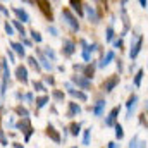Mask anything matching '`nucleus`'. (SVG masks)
<instances>
[{
	"mask_svg": "<svg viewBox=\"0 0 148 148\" xmlns=\"http://www.w3.org/2000/svg\"><path fill=\"white\" fill-rule=\"evenodd\" d=\"M45 81H47V83H50V84H55V79H53L52 76H50V77H45Z\"/></svg>",
	"mask_w": 148,
	"mask_h": 148,
	"instance_id": "nucleus-47",
	"label": "nucleus"
},
{
	"mask_svg": "<svg viewBox=\"0 0 148 148\" xmlns=\"http://www.w3.org/2000/svg\"><path fill=\"white\" fill-rule=\"evenodd\" d=\"M119 112H121V107H114V109L109 112V115H107V119H105V126H107V127H114V126L117 124Z\"/></svg>",
	"mask_w": 148,
	"mask_h": 148,
	"instance_id": "nucleus-7",
	"label": "nucleus"
},
{
	"mask_svg": "<svg viewBox=\"0 0 148 148\" xmlns=\"http://www.w3.org/2000/svg\"><path fill=\"white\" fill-rule=\"evenodd\" d=\"M36 5H40V10L45 14V17L48 19V21H53V14H52V5L48 3V2H36Z\"/></svg>",
	"mask_w": 148,
	"mask_h": 148,
	"instance_id": "nucleus-13",
	"label": "nucleus"
},
{
	"mask_svg": "<svg viewBox=\"0 0 148 148\" xmlns=\"http://www.w3.org/2000/svg\"><path fill=\"white\" fill-rule=\"evenodd\" d=\"M115 59V53H114V50H109L103 57H102V60L98 62V67H107L109 64H110L112 60Z\"/></svg>",
	"mask_w": 148,
	"mask_h": 148,
	"instance_id": "nucleus-17",
	"label": "nucleus"
},
{
	"mask_svg": "<svg viewBox=\"0 0 148 148\" xmlns=\"http://www.w3.org/2000/svg\"><path fill=\"white\" fill-rule=\"evenodd\" d=\"M33 88H35V91H47L45 90V84L41 81H33Z\"/></svg>",
	"mask_w": 148,
	"mask_h": 148,
	"instance_id": "nucleus-35",
	"label": "nucleus"
},
{
	"mask_svg": "<svg viewBox=\"0 0 148 148\" xmlns=\"http://www.w3.org/2000/svg\"><path fill=\"white\" fill-rule=\"evenodd\" d=\"M114 127H115V138H117V140L121 141V140L124 138V129H122V126H121L119 122H117V124H115Z\"/></svg>",
	"mask_w": 148,
	"mask_h": 148,
	"instance_id": "nucleus-29",
	"label": "nucleus"
},
{
	"mask_svg": "<svg viewBox=\"0 0 148 148\" xmlns=\"http://www.w3.org/2000/svg\"><path fill=\"white\" fill-rule=\"evenodd\" d=\"M81 57H83V60L84 62H91V53H90V50L88 48H83V52H81Z\"/></svg>",
	"mask_w": 148,
	"mask_h": 148,
	"instance_id": "nucleus-33",
	"label": "nucleus"
},
{
	"mask_svg": "<svg viewBox=\"0 0 148 148\" xmlns=\"http://www.w3.org/2000/svg\"><path fill=\"white\" fill-rule=\"evenodd\" d=\"M21 43H23V47H31V45H33V43H31V40H28V38H23V41H21Z\"/></svg>",
	"mask_w": 148,
	"mask_h": 148,
	"instance_id": "nucleus-40",
	"label": "nucleus"
},
{
	"mask_svg": "<svg viewBox=\"0 0 148 148\" xmlns=\"http://www.w3.org/2000/svg\"><path fill=\"white\" fill-rule=\"evenodd\" d=\"M143 74H145V71H143V69H138V71H136V74H134L133 84H134L136 88H140V86H141V81H143Z\"/></svg>",
	"mask_w": 148,
	"mask_h": 148,
	"instance_id": "nucleus-21",
	"label": "nucleus"
},
{
	"mask_svg": "<svg viewBox=\"0 0 148 148\" xmlns=\"http://www.w3.org/2000/svg\"><path fill=\"white\" fill-rule=\"evenodd\" d=\"M136 103H138V95L133 93V95L127 98V103H126V109H127V112H126V119H127V121L133 117V112H134V109H136Z\"/></svg>",
	"mask_w": 148,
	"mask_h": 148,
	"instance_id": "nucleus-6",
	"label": "nucleus"
},
{
	"mask_svg": "<svg viewBox=\"0 0 148 148\" xmlns=\"http://www.w3.org/2000/svg\"><path fill=\"white\" fill-rule=\"evenodd\" d=\"M140 5H141L143 9H147V7H148V2H147V0H140Z\"/></svg>",
	"mask_w": 148,
	"mask_h": 148,
	"instance_id": "nucleus-49",
	"label": "nucleus"
},
{
	"mask_svg": "<svg viewBox=\"0 0 148 148\" xmlns=\"http://www.w3.org/2000/svg\"><path fill=\"white\" fill-rule=\"evenodd\" d=\"M73 67H74V71H81V73H83V69H84V66H81V64H74Z\"/></svg>",
	"mask_w": 148,
	"mask_h": 148,
	"instance_id": "nucleus-43",
	"label": "nucleus"
},
{
	"mask_svg": "<svg viewBox=\"0 0 148 148\" xmlns=\"http://www.w3.org/2000/svg\"><path fill=\"white\" fill-rule=\"evenodd\" d=\"M83 9H84V12H86V16H88L90 23H93V24H98V23H100V16L97 14V9H95V7H91V5H84Z\"/></svg>",
	"mask_w": 148,
	"mask_h": 148,
	"instance_id": "nucleus-10",
	"label": "nucleus"
},
{
	"mask_svg": "<svg viewBox=\"0 0 148 148\" xmlns=\"http://www.w3.org/2000/svg\"><path fill=\"white\" fill-rule=\"evenodd\" d=\"M24 97H26V100H28V102H33V93H26Z\"/></svg>",
	"mask_w": 148,
	"mask_h": 148,
	"instance_id": "nucleus-48",
	"label": "nucleus"
},
{
	"mask_svg": "<svg viewBox=\"0 0 148 148\" xmlns=\"http://www.w3.org/2000/svg\"><path fill=\"white\" fill-rule=\"evenodd\" d=\"M0 12H2V14H5V16H9V9H5L2 3H0Z\"/></svg>",
	"mask_w": 148,
	"mask_h": 148,
	"instance_id": "nucleus-44",
	"label": "nucleus"
},
{
	"mask_svg": "<svg viewBox=\"0 0 148 148\" xmlns=\"http://www.w3.org/2000/svg\"><path fill=\"white\" fill-rule=\"evenodd\" d=\"M29 35H31V38H33V41H36V43H41V40H43V38H41V35L38 33L36 29H31V33H29Z\"/></svg>",
	"mask_w": 148,
	"mask_h": 148,
	"instance_id": "nucleus-36",
	"label": "nucleus"
},
{
	"mask_svg": "<svg viewBox=\"0 0 148 148\" xmlns=\"http://www.w3.org/2000/svg\"><path fill=\"white\" fill-rule=\"evenodd\" d=\"M16 114H17L21 119H29V110H28L26 107H23V105H17V107H16Z\"/></svg>",
	"mask_w": 148,
	"mask_h": 148,
	"instance_id": "nucleus-22",
	"label": "nucleus"
},
{
	"mask_svg": "<svg viewBox=\"0 0 148 148\" xmlns=\"http://www.w3.org/2000/svg\"><path fill=\"white\" fill-rule=\"evenodd\" d=\"M12 28H16V29L19 31V35H21V38H26V29H24L23 23H19L17 19H14V21H12Z\"/></svg>",
	"mask_w": 148,
	"mask_h": 148,
	"instance_id": "nucleus-24",
	"label": "nucleus"
},
{
	"mask_svg": "<svg viewBox=\"0 0 148 148\" xmlns=\"http://www.w3.org/2000/svg\"><path fill=\"white\" fill-rule=\"evenodd\" d=\"M43 55H45L47 59H50L52 62H55V60H57V53H55V52H53V48H50V47H45Z\"/></svg>",
	"mask_w": 148,
	"mask_h": 148,
	"instance_id": "nucleus-26",
	"label": "nucleus"
},
{
	"mask_svg": "<svg viewBox=\"0 0 148 148\" xmlns=\"http://www.w3.org/2000/svg\"><path fill=\"white\" fill-rule=\"evenodd\" d=\"M48 33H52V36H59V31L53 26H48Z\"/></svg>",
	"mask_w": 148,
	"mask_h": 148,
	"instance_id": "nucleus-39",
	"label": "nucleus"
},
{
	"mask_svg": "<svg viewBox=\"0 0 148 148\" xmlns=\"http://www.w3.org/2000/svg\"><path fill=\"white\" fill-rule=\"evenodd\" d=\"M36 53H38V57H40L41 67H43V69H47V71H52V69H53V67H52V62H48V59H47V57L43 55V52H40V50H38Z\"/></svg>",
	"mask_w": 148,
	"mask_h": 148,
	"instance_id": "nucleus-19",
	"label": "nucleus"
},
{
	"mask_svg": "<svg viewBox=\"0 0 148 148\" xmlns=\"http://www.w3.org/2000/svg\"><path fill=\"white\" fill-rule=\"evenodd\" d=\"M14 148H24L23 145H19V143H14Z\"/></svg>",
	"mask_w": 148,
	"mask_h": 148,
	"instance_id": "nucleus-51",
	"label": "nucleus"
},
{
	"mask_svg": "<svg viewBox=\"0 0 148 148\" xmlns=\"http://www.w3.org/2000/svg\"><path fill=\"white\" fill-rule=\"evenodd\" d=\"M62 17H64V21H66V24L71 28V31H73V33H77V31H79V23H77V17L74 16L69 9H62Z\"/></svg>",
	"mask_w": 148,
	"mask_h": 148,
	"instance_id": "nucleus-2",
	"label": "nucleus"
},
{
	"mask_svg": "<svg viewBox=\"0 0 148 148\" xmlns=\"http://www.w3.org/2000/svg\"><path fill=\"white\" fill-rule=\"evenodd\" d=\"M145 112H148V102L145 103Z\"/></svg>",
	"mask_w": 148,
	"mask_h": 148,
	"instance_id": "nucleus-52",
	"label": "nucleus"
},
{
	"mask_svg": "<svg viewBox=\"0 0 148 148\" xmlns=\"http://www.w3.org/2000/svg\"><path fill=\"white\" fill-rule=\"evenodd\" d=\"M105 105H107V102H105V100H98V102L93 105V114H95L97 117H100V115H102V112H103V109H105Z\"/></svg>",
	"mask_w": 148,
	"mask_h": 148,
	"instance_id": "nucleus-18",
	"label": "nucleus"
},
{
	"mask_svg": "<svg viewBox=\"0 0 148 148\" xmlns=\"http://www.w3.org/2000/svg\"><path fill=\"white\" fill-rule=\"evenodd\" d=\"M7 57H9L10 60H14V59H16V55H14V52H10V50L7 52Z\"/></svg>",
	"mask_w": 148,
	"mask_h": 148,
	"instance_id": "nucleus-46",
	"label": "nucleus"
},
{
	"mask_svg": "<svg viewBox=\"0 0 148 148\" xmlns=\"http://www.w3.org/2000/svg\"><path fill=\"white\" fill-rule=\"evenodd\" d=\"M28 62H29V66H31L35 71H40V64H38V60L35 57H28Z\"/></svg>",
	"mask_w": 148,
	"mask_h": 148,
	"instance_id": "nucleus-34",
	"label": "nucleus"
},
{
	"mask_svg": "<svg viewBox=\"0 0 148 148\" xmlns=\"http://www.w3.org/2000/svg\"><path fill=\"white\" fill-rule=\"evenodd\" d=\"M48 97L47 95H43V97H40V98H36V102H35V105H36V109H43L47 103H48Z\"/></svg>",
	"mask_w": 148,
	"mask_h": 148,
	"instance_id": "nucleus-28",
	"label": "nucleus"
},
{
	"mask_svg": "<svg viewBox=\"0 0 148 148\" xmlns=\"http://www.w3.org/2000/svg\"><path fill=\"white\" fill-rule=\"evenodd\" d=\"M69 5H71V7H73L74 10L77 12V16H83V14H84V9H83V3H81V2L71 0V2H69Z\"/></svg>",
	"mask_w": 148,
	"mask_h": 148,
	"instance_id": "nucleus-25",
	"label": "nucleus"
},
{
	"mask_svg": "<svg viewBox=\"0 0 148 148\" xmlns=\"http://www.w3.org/2000/svg\"><path fill=\"white\" fill-rule=\"evenodd\" d=\"M95 69H97V64L91 60L88 66H84V69H83V76H84L86 79H90V81H91V79H93V76H95Z\"/></svg>",
	"mask_w": 148,
	"mask_h": 148,
	"instance_id": "nucleus-16",
	"label": "nucleus"
},
{
	"mask_svg": "<svg viewBox=\"0 0 148 148\" xmlns=\"http://www.w3.org/2000/svg\"><path fill=\"white\" fill-rule=\"evenodd\" d=\"M114 47L121 50V48H122V40H121V38H119V40H115V41H114Z\"/></svg>",
	"mask_w": 148,
	"mask_h": 148,
	"instance_id": "nucleus-41",
	"label": "nucleus"
},
{
	"mask_svg": "<svg viewBox=\"0 0 148 148\" xmlns=\"http://www.w3.org/2000/svg\"><path fill=\"white\" fill-rule=\"evenodd\" d=\"M117 71H119V73H122V71H124V66H122V60H121V59L117 60Z\"/></svg>",
	"mask_w": 148,
	"mask_h": 148,
	"instance_id": "nucleus-42",
	"label": "nucleus"
},
{
	"mask_svg": "<svg viewBox=\"0 0 148 148\" xmlns=\"http://www.w3.org/2000/svg\"><path fill=\"white\" fill-rule=\"evenodd\" d=\"M12 12L17 16V21H19V23H21V21H23V23H31V21H29V14H28L24 9H21V7H14Z\"/></svg>",
	"mask_w": 148,
	"mask_h": 148,
	"instance_id": "nucleus-14",
	"label": "nucleus"
},
{
	"mask_svg": "<svg viewBox=\"0 0 148 148\" xmlns=\"http://www.w3.org/2000/svg\"><path fill=\"white\" fill-rule=\"evenodd\" d=\"M143 41H145V36H143V35H136V36L133 38V41H131V50H129V59H131V60H134V59L140 55V52H141V48H143Z\"/></svg>",
	"mask_w": 148,
	"mask_h": 148,
	"instance_id": "nucleus-1",
	"label": "nucleus"
},
{
	"mask_svg": "<svg viewBox=\"0 0 148 148\" xmlns=\"http://www.w3.org/2000/svg\"><path fill=\"white\" fill-rule=\"evenodd\" d=\"M3 28H5V33H7L9 36H14V28H12V24L5 23V24H3Z\"/></svg>",
	"mask_w": 148,
	"mask_h": 148,
	"instance_id": "nucleus-37",
	"label": "nucleus"
},
{
	"mask_svg": "<svg viewBox=\"0 0 148 148\" xmlns=\"http://www.w3.org/2000/svg\"><path fill=\"white\" fill-rule=\"evenodd\" d=\"M119 81H121V77L117 76V74H114V76H110V77H107L105 81H103V91L105 93H110L112 90H115V86L119 84Z\"/></svg>",
	"mask_w": 148,
	"mask_h": 148,
	"instance_id": "nucleus-5",
	"label": "nucleus"
},
{
	"mask_svg": "<svg viewBox=\"0 0 148 148\" xmlns=\"http://www.w3.org/2000/svg\"><path fill=\"white\" fill-rule=\"evenodd\" d=\"M67 105H69V109H67V112H66V117L73 119V117H76V115H79V114H81V107H79L76 102H69Z\"/></svg>",
	"mask_w": 148,
	"mask_h": 148,
	"instance_id": "nucleus-15",
	"label": "nucleus"
},
{
	"mask_svg": "<svg viewBox=\"0 0 148 148\" xmlns=\"http://www.w3.org/2000/svg\"><path fill=\"white\" fill-rule=\"evenodd\" d=\"M0 143H2V147H7L9 143H7V138H5V134H3V131L0 129Z\"/></svg>",
	"mask_w": 148,
	"mask_h": 148,
	"instance_id": "nucleus-38",
	"label": "nucleus"
},
{
	"mask_svg": "<svg viewBox=\"0 0 148 148\" xmlns=\"http://www.w3.org/2000/svg\"><path fill=\"white\" fill-rule=\"evenodd\" d=\"M67 129H69V134L71 136H77L81 133V122H73Z\"/></svg>",
	"mask_w": 148,
	"mask_h": 148,
	"instance_id": "nucleus-23",
	"label": "nucleus"
},
{
	"mask_svg": "<svg viewBox=\"0 0 148 148\" xmlns=\"http://www.w3.org/2000/svg\"><path fill=\"white\" fill-rule=\"evenodd\" d=\"M0 62H2V90H0V93H2V97H3L5 91H7V86H9L10 71H9V66H7V60H5V59H2Z\"/></svg>",
	"mask_w": 148,
	"mask_h": 148,
	"instance_id": "nucleus-3",
	"label": "nucleus"
},
{
	"mask_svg": "<svg viewBox=\"0 0 148 148\" xmlns=\"http://www.w3.org/2000/svg\"><path fill=\"white\" fill-rule=\"evenodd\" d=\"M52 97H53L55 102H64V97H66V95H64L62 91H59V90H53V91H52Z\"/></svg>",
	"mask_w": 148,
	"mask_h": 148,
	"instance_id": "nucleus-31",
	"label": "nucleus"
},
{
	"mask_svg": "<svg viewBox=\"0 0 148 148\" xmlns=\"http://www.w3.org/2000/svg\"><path fill=\"white\" fill-rule=\"evenodd\" d=\"M64 86L67 88V93H69V95H73L74 98H77V100H81V102H86V100H88V95H86L84 91H79V90L76 91V90H74L73 83H66Z\"/></svg>",
	"mask_w": 148,
	"mask_h": 148,
	"instance_id": "nucleus-8",
	"label": "nucleus"
},
{
	"mask_svg": "<svg viewBox=\"0 0 148 148\" xmlns=\"http://www.w3.org/2000/svg\"><path fill=\"white\" fill-rule=\"evenodd\" d=\"M90 140H91V127H88V129L83 131V145L90 147Z\"/></svg>",
	"mask_w": 148,
	"mask_h": 148,
	"instance_id": "nucleus-27",
	"label": "nucleus"
},
{
	"mask_svg": "<svg viewBox=\"0 0 148 148\" xmlns=\"http://www.w3.org/2000/svg\"><path fill=\"white\" fill-rule=\"evenodd\" d=\"M114 26H107V29H105V41H109L110 43L112 40H114Z\"/></svg>",
	"mask_w": 148,
	"mask_h": 148,
	"instance_id": "nucleus-30",
	"label": "nucleus"
},
{
	"mask_svg": "<svg viewBox=\"0 0 148 148\" xmlns=\"http://www.w3.org/2000/svg\"><path fill=\"white\" fill-rule=\"evenodd\" d=\"M140 148H147V141H141L140 143Z\"/></svg>",
	"mask_w": 148,
	"mask_h": 148,
	"instance_id": "nucleus-50",
	"label": "nucleus"
},
{
	"mask_svg": "<svg viewBox=\"0 0 148 148\" xmlns=\"http://www.w3.org/2000/svg\"><path fill=\"white\" fill-rule=\"evenodd\" d=\"M71 148H77V147H71Z\"/></svg>",
	"mask_w": 148,
	"mask_h": 148,
	"instance_id": "nucleus-53",
	"label": "nucleus"
},
{
	"mask_svg": "<svg viewBox=\"0 0 148 148\" xmlns=\"http://www.w3.org/2000/svg\"><path fill=\"white\" fill-rule=\"evenodd\" d=\"M47 136H48L53 143H57V145H59V143H62V138H60L59 131L53 127V124H48V126H47Z\"/></svg>",
	"mask_w": 148,
	"mask_h": 148,
	"instance_id": "nucleus-11",
	"label": "nucleus"
},
{
	"mask_svg": "<svg viewBox=\"0 0 148 148\" xmlns=\"http://www.w3.org/2000/svg\"><path fill=\"white\" fill-rule=\"evenodd\" d=\"M107 148H119V145H117L115 141H110V143L107 145Z\"/></svg>",
	"mask_w": 148,
	"mask_h": 148,
	"instance_id": "nucleus-45",
	"label": "nucleus"
},
{
	"mask_svg": "<svg viewBox=\"0 0 148 148\" xmlns=\"http://www.w3.org/2000/svg\"><path fill=\"white\" fill-rule=\"evenodd\" d=\"M16 77H17V81H21L23 84H28V83H29V79H28V69H26L24 66H17V67H16Z\"/></svg>",
	"mask_w": 148,
	"mask_h": 148,
	"instance_id": "nucleus-12",
	"label": "nucleus"
},
{
	"mask_svg": "<svg viewBox=\"0 0 148 148\" xmlns=\"http://www.w3.org/2000/svg\"><path fill=\"white\" fill-rule=\"evenodd\" d=\"M71 81H73L74 84H77L81 90H90V88H91V81L86 79L83 74H74L73 77H71Z\"/></svg>",
	"mask_w": 148,
	"mask_h": 148,
	"instance_id": "nucleus-4",
	"label": "nucleus"
},
{
	"mask_svg": "<svg viewBox=\"0 0 148 148\" xmlns=\"http://www.w3.org/2000/svg\"><path fill=\"white\" fill-rule=\"evenodd\" d=\"M140 143H141L140 136H138V134H134V136H133V140L129 141V148H140Z\"/></svg>",
	"mask_w": 148,
	"mask_h": 148,
	"instance_id": "nucleus-32",
	"label": "nucleus"
},
{
	"mask_svg": "<svg viewBox=\"0 0 148 148\" xmlns=\"http://www.w3.org/2000/svg\"><path fill=\"white\" fill-rule=\"evenodd\" d=\"M74 52H76V43L73 40H64L62 41V53H64V57H71V55H74Z\"/></svg>",
	"mask_w": 148,
	"mask_h": 148,
	"instance_id": "nucleus-9",
	"label": "nucleus"
},
{
	"mask_svg": "<svg viewBox=\"0 0 148 148\" xmlns=\"http://www.w3.org/2000/svg\"><path fill=\"white\" fill-rule=\"evenodd\" d=\"M10 47L14 48V52L19 55V57H24L26 55V52H24V47H23V43H19V41H12L10 43Z\"/></svg>",
	"mask_w": 148,
	"mask_h": 148,
	"instance_id": "nucleus-20",
	"label": "nucleus"
}]
</instances>
